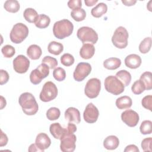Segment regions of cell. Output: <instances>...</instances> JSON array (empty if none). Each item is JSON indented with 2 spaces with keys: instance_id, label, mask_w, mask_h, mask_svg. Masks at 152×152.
<instances>
[{
  "instance_id": "obj_33",
  "label": "cell",
  "mask_w": 152,
  "mask_h": 152,
  "mask_svg": "<svg viewBox=\"0 0 152 152\" xmlns=\"http://www.w3.org/2000/svg\"><path fill=\"white\" fill-rule=\"evenodd\" d=\"M140 132L142 134H150L152 132V122L150 120H145L142 122L140 127Z\"/></svg>"
},
{
  "instance_id": "obj_31",
  "label": "cell",
  "mask_w": 152,
  "mask_h": 152,
  "mask_svg": "<svg viewBox=\"0 0 152 152\" xmlns=\"http://www.w3.org/2000/svg\"><path fill=\"white\" fill-rule=\"evenodd\" d=\"M151 47V38L150 37H147L144 39L140 43L139 45V50L141 53H148Z\"/></svg>"
},
{
  "instance_id": "obj_1",
  "label": "cell",
  "mask_w": 152,
  "mask_h": 152,
  "mask_svg": "<svg viewBox=\"0 0 152 152\" xmlns=\"http://www.w3.org/2000/svg\"><path fill=\"white\" fill-rule=\"evenodd\" d=\"M18 103L23 112L27 115H34L38 110L39 106L34 96L28 92L22 93L18 99Z\"/></svg>"
},
{
  "instance_id": "obj_11",
  "label": "cell",
  "mask_w": 152,
  "mask_h": 152,
  "mask_svg": "<svg viewBox=\"0 0 152 152\" xmlns=\"http://www.w3.org/2000/svg\"><path fill=\"white\" fill-rule=\"evenodd\" d=\"M77 138L74 134H66L61 140L60 149L63 152H72L75 149Z\"/></svg>"
},
{
  "instance_id": "obj_36",
  "label": "cell",
  "mask_w": 152,
  "mask_h": 152,
  "mask_svg": "<svg viewBox=\"0 0 152 152\" xmlns=\"http://www.w3.org/2000/svg\"><path fill=\"white\" fill-rule=\"evenodd\" d=\"M53 76L56 80L58 81H62L66 77L65 71L61 67L56 68L53 71Z\"/></svg>"
},
{
  "instance_id": "obj_14",
  "label": "cell",
  "mask_w": 152,
  "mask_h": 152,
  "mask_svg": "<svg viewBox=\"0 0 152 152\" xmlns=\"http://www.w3.org/2000/svg\"><path fill=\"white\" fill-rule=\"evenodd\" d=\"M121 119L128 126L134 127L138 124L140 117L135 111L128 109L121 113Z\"/></svg>"
},
{
  "instance_id": "obj_3",
  "label": "cell",
  "mask_w": 152,
  "mask_h": 152,
  "mask_svg": "<svg viewBox=\"0 0 152 152\" xmlns=\"http://www.w3.org/2000/svg\"><path fill=\"white\" fill-rule=\"evenodd\" d=\"M29 33L27 26L21 23L14 25L10 34V38L12 42L18 44L24 41L28 36Z\"/></svg>"
},
{
  "instance_id": "obj_6",
  "label": "cell",
  "mask_w": 152,
  "mask_h": 152,
  "mask_svg": "<svg viewBox=\"0 0 152 152\" xmlns=\"http://www.w3.org/2000/svg\"><path fill=\"white\" fill-rule=\"evenodd\" d=\"M106 90L114 95H119L124 91L125 87L123 84L113 75H109L104 80V83Z\"/></svg>"
},
{
  "instance_id": "obj_41",
  "label": "cell",
  "mask_w": 152,
  "mask_h": 152,
  "mask_svg": "<svg viewBox=\"0 0 152 152\" xmlns=\"http://www.w3.org/2000/svg\"><path fill=\"white\" fill-rule=\"evenodd\" d=\"M142 106L146 109L152 111L151 104H152V96L148 95L145 96L141 100Z\"/></svg>"
},
{
  "instance_id": "obj_38",
  "label": "cell",
  "mask_w": 152,
  "mask_h": 152,
  "mask_svg": "<svg viewBox=\"0 0 152 152\" xmlns=\"http://www.w3.org/2000/svg\"><path fill=\"white\" fill-rule=\"evenodd\" d=\"M42 63L46 64L49 68V69L55 68L58 64L56 59L50 56H45L42 61Z\"/></svg>"
},
{
  "instance_id": "obj_44",
  "label": "cell",
  "mask_w": 152,
  "mask_h": 152,
  "mask_svg": "<svg viewBox=\"0 0 152 152\" xmlns=\"http://www.w3.org/2000/svg\"><path fill=\"white\" fill-rule=\"evenodd\" d=\"M8 139L7 135L1 130V140H0V146L3 147L7 144Z\"/></svg>"
},
{
  "instance_id": "obj_16",
  "label": "cell",
  "mask_w": 152,
  "mask_h": 152,
  "mask_svg": "<svg viewBox=\"0 0 152 152\" xmlns=\"http://www.w3.org/2000/svg\"><path fill=\"white\" fill-rule=\"evenodd\" d=\"M35 144L42 152H43L45 150L48 148L50 145L51 140L46 134L41 132L36 136Z\"/></svg>"
},
{
  "instance_id": "obj_15",
  "label": "cell",
  "mask_w": 152,
  "mask_h": 152,
  "mask_svg": "<svg viewBox=\"0 0 152 152\" xmlns=\"http://www.w3.org/2000/svg\"><path fill=\"white\" fill-rule=\"evenodd\" d=\"M66 121L73 124H80L81 122V117L80 111L75 107H68L64 113Z\"/></svg>"
},
{
  "instance_id": "obj_17",
  "label": "cell",
  "mask_w": 152,
  "mask_h": 152,
  "mask_svg": "<svg viewBox=\"0 0 152 152\" xmlns=\"http://www.w3.org/2000/svg\"><path fill=\"white\" fill-rule=\"evenodd\" d=\"M49 131L51 135L58 140H61L64 136L68 134L66 128L62 127L59 123L56 122L52 124L49 127Z\"/></svg>"
},
{
  "instance_id": "obj_25",
  "label": "cell",
  "mask_w": 152,
  "mask_h": 152,
  "mask_svg": "<svg viewBox=\"0 0 152 152\" xmlns=\"http://www.w3.org/2000/svg\"><path fill=\"white\" fill-rule=\"evenodd\" d=\"M107 11V6L103 2L99 3L91 10V14L95 18H99L106 14Z\"/></svg>"
},
{
  "instance_id": "obj_28",
  "label": "cell",
  "mask_w": 152,
  "mask_h": 152,
  "mask_svg": "<svg viewBox=\"0 0 152 152\" xmlns=\"http://www.w3.org/2000/svg\"><path fill=\"white\" fill-rule=\"evenodd\" d=\"M4 8L8 12L15 13L19 11L20 5L17 0H8L5 2Z\"/></svg>"
},
{
  "instance_id": "obj_26",
  "label": "cell",
  "mask_w": 152,
  "mask_h": 152,
  "mask_svg": "<svg viewBox=\"0 0 152 152\" xmlns=\"http://www.w3.org/2000/svg\"><path fill=\"white\" fill-rule=\"evenodd\" d=\"M64 50V46L62 43L52 41L50 42L48 46V50L49 53L55 55H59Z\"/></svg>"
},
{
  "instance_id": "obj_8",
  "label": "cell",
  "mask_w": 152,
  "mask_h": 152,
  "mask_svg": "<svg viewBox=\"0 0 152 152\" xmlns=\"http://www.w3.org/2000/svg\"><path fill=\"white\" fill-rule=\"evenodd\" d=\"M49 74V68L45 64H41L30 74V80L34 85L39 84Z\"/></svg>"
},
{
  "instance_id": "obj_22",
  "label": "cell",
  "mask_w": 152,
  "mask_h": 152,
  "mask_svg": "<svg viewBox=\"0 0 152 152\" xmlns=\"http://www.w3.org/2000/svg\"><path fill=\"white\" fill-rule=\"evenodd\" d=\"M42 51L40 47L37 45H31L27 49V56L33 60H36L40 58Z\"/></svg>"
},
{
  "instance_id": "obj_42",
  "label": "cell",
  "mask_w": 152,
  "mask_h": 152,
  "mask_svg": "<svg viewBox=\"0 0 152 152\" xmlns=\"http://www.w3.org/2000/svg\"><path fill=\"white\" fill-rule=\"evenodd\" d=\"M68 6L73 10L80 8L82 6V2L81 0H69L68 2Z\"/></svg>"
},
{
  "instance_id": "obj_49",
  "label": "cell",
  "mask_w": 152,
  "mask_h": 152,
  "mask_svg": "<svg viewBox=\"0 0 152 152\" xmlns=\"http://www.w3.org/2000/svg\"><path fill=\"white\" fill-rule=\"evenodd\" d=\"M7 102L5 100V99L2 96H1V109H2L4 107L6 106Z\"/></svg>"
},
{
  "instance_id": "obj_39",
  "label": "cell",
  "mask_w": 152,
  "mask_h": 152,
  "mask_svg": "<svg viewBox=\"0 0 152 152\" xmlns=\"http://www.w3.org/2000/svg\"><path fill=\"white\" fill-rule=\"evenodd\" d=\"M61 64L66 66H69L74 63V58L70 53H64L61 57Z\"/></svg>"
},
{
  "instance_id": "obj_18",
  "label": "cell",
  "mask_w": 152,
  "mask_h": 152,
  "mask_svg": "<svg viewBox=\"0 0 152 152\" xmlns=\"http://www.w3.org/2000/svg\"><path fill=\"white\" fill-rule=\"evenodd\" d=\"M141 58L137 54H130L125 58L126 66L131 69L138 68L141 64Z\"/></svg>"
},
{
  "instance_id": "obj_40",
  "label": "cell",
  "mask_w": 152,
  "mask_h": 152,
  "mask_svg": "<svg viewBox=\"0 0 152 152\" xmlns=\"http://www.w3.org/2000/svg\"><path fill=\"white\" fill-rule=\"evenodd\" d=\"M152 138H145L141 141V148L144 151H152Z\"/></svg>"
},
{
  "instance_id": "obj_4",
  "label": "cell",
  "mask_w": 152,
  "mask_h": 152,
  "mask_svg": "<svg viewBox=\"0 0 152 152\" xmlns=\"http://www.w3.org/2000/svg\"><path fill=\"white\" fill-rule=\"evenodd\" d=\"M77 37L83 44L90 43L96 44L98 40V34L96 31L91 27L83 26L80 27L77 33Z\"/></svg>"
},
{
  "instance_id": "obj_47",
  "label": "cell",
  "mask_w": 152,
  "mask_h": 152,
  "mask_svg": "<svg viewBox=\"0 0 152 152\" xmlns=\"http://www.w3.org/2000/svg\"><path fill=\"white\" fill-rule=\"evenodd\" d=\"M28 151L30 152H34V151H40L42 152V151L37 147L36 144H32L29 146V148L28 149Z\"/></svg>"
},
{
  "instance_id": "obj_23",
  "label": "cell",
  "mask_w": 152,
  "mask_h": 152,
  "mask_svg": "<svg viewBox=\"0 0 152 152\" xmlns=\"http://www.w3.org/2000/svg\"><path fill=\"white\" fill-rule=\"evenodd\" d=\"M121 65V61L118 58H109L103 62V66L109 70H115L118 68Z\"/></svg>"
},
{
  "instance_id": "obj_10",
  "label": "cell",
  "mask_w": 152,
  "mask_h": 152,
  "mask_svg": "<svg viewBox=\"0 0 152 152\" xmlns=\"http://www.w3.org/2000/svg\"><path fill=\"white\" fill-rule=\"evenodd\" d=\"M91 71V66L89 63L80 62L74 71V78L77 81H82L90 74Z\"/></svg>"
},
{
  "instance_id": "obj_19",
  "label": "cell",
  "mask_w": 152,
  "mask_h": 152,
  "mask_svg": "<svg viewBox=\"0 0 152 152\" xmlns=\"http://www.w3.org/2000/svg\"><path fill=\"white\" fill-rule=\"evenodd\" d=\"M95 53V48L93 45L90 43L83 44L80 50V56L84 59L91 58Z\"/></svg>"
},
{
  "instance_id": "obj_7",
  "label": "cell",
  "mask_w": 152,
  "mask_h": 152,
  "mask_svg": "<svg viewBox=\"0 0 152 152\" xmlns=\"http://www.w3.org/2000/svg\"><path fill=\"white\" fill-rule=\"evenodd\" d=\"M58 88L52 81H47L43 86L40 93V99L44 102H48L54 100L58 95Z\"/></svg>"
},
{
  "instance_id": "obj_43",
  "label": "cell",
  "mask_w": 152,
  "mask_h": 152,
  "mask_svg": "<svg viewBox=\"0 0 152 152\" xmlns=\"http://www.w3.org/2000/svg\"><path fill=\"white\" fill-rule=\"evenodd\" d=\"M1 77H0V84L3 85L6 84L9 80V74L7 71L4 69L0 70Z\"/></svg>"
},
{
  "instance_id": "obj_34",
  "label": "cell",
  "mask_w": 152,
  "mask_h": 152,
  "mask_svg": "<svg viewBox=\"0 0 152 152\" xmlns=\"http://www.w3.org/2000/svg\"><path fill=\"white\" fill-rule=\"evenodd\" d=\"M61 115L60 110L55 107L49 108L46 112V117L50 121H55L58 119Z\"/></svg>"
},
{
  "instance_id": "obj_2",
  "label": "cell",
  "mask_w": 152,
  "mask_h": 152,
  "mask_svg": "<svg viewBox=\"0 0 152 152\" xmlns=\"http://www.w3.org/2000/svg\"><path fill=\"white\" fill-rule=\"evenodd\" d=\"M73 24L67 19H63L55 23L53 27V33L55 37L63 39L69 36L73 32Z\"/></svg>"
},
{
  "instance_id": "obj_30",
  "label": "cell",
  "mask_w": 152,
  "mask_h": 152,
  "mask_svg": "<svg viewBox=\"0 0 152 152\" xmlns=\"http://www.w3.org/2000/svg\"><path fill=\"white\" fill-rule=\"evenodd\" d=\"M140 80L144 84L145 90H150L152 88V74L151 72L146 71L142 73Z\"/></svg>"
},
{
  "instance_id": "obj_5",
  "label": "cell",
  "mask_w": 152,
  "mask_h": 152,
  "mask_svg": "<svg viewBox=\"0 0 152 152\" xmlns=\"http://www.w3.org/2000/svg\"><path fill=\"white\" fill-rule=\"evenodd\" d=\"M128 36L127 30L122 26H119L115 30L112 37V42L116 48L124 49L128 45Z\"/></svg>"
},
{
  "instance_id": "obj_20",
  "label": "cell",
  "mask_w": 152,
  "mask_h": 152,
  "mask_svg": "<svg viewBox=\"0 0 152 152\" xmlns=\"http://www.w3.org/2000/svg\"><path fill=\"white\" fill-rule=\"evenodd\" d=\"M119 144V138L115 135L107 136L103 141L104 147L109 150H113L118 148Z\"/></svg>"
},
{
  "instance_id": "obj_35",
  "label": "cell",
  "mask_w": 152,
  "mask_h": 152,
  "mask_svg": "<svg viewBox=\"0 0 152 152\" xmlns=\"http://www.w3.org/2000/svg\"><path fill=\"white\" fill-rule=\"evenodd\" d=\"M145 90V86L140 80L135 81L131 87V90L132 93L137 95L141 94Z\"/></svg>"
},
{
  "instance_id": "obj_9",
  "label": "cell",
  "mask_w": 152,
  "mask_h": 152,
  "mask_svg": "<svg viewBox=\"0 0 152 152\" xmlns=\"http://www.w3.org/2000/svg\"><path fill=\"white\" fill-rule=\"evenodd\" d=\"M101 89V81L97 78H93L88 80L85 88L84 93L90 99L97 97Z\"/></svg>"
},
{
  "instance_id": "obj_12",
  "label": "cell",
  "mask_w": 152,
  "mask_h": 152,
  "mask_svg": "<svg viewBox=\"0 0 152 152\" xmlns=\"http://www.w3.org/2000/svg\"><path fill=\"white\" fill-rule=\"evenodd\" d=\"M30 66V61L23 55H18L13 60V68L14 71L19 74L26 73Z\"/></svg>"
},
{
  "instance_id": "obj_48",
  "label": "cell",
  "mask_w": 152,
  "mask_h": 152,
  "mask_svg": "<svg viewBox=\"0 0 152 152\" xmlns=\"http://www.w3.org/2000/svg\"><path fill=\"white\" fill-rule=\"evenodd\" d=\"M98 2V0H85L84 2L87 7H91L95 5Z\"/></svg>"
},
{
  "instance_id": "obj_29",
  "label": "cell",
  "mask_w": 152,
  "mask_h": 152,
  "mask_svg": "<svg viewBox=\"0 0 152 152\" xmlns=\"http://www.w3.org/2000/svg\"><path fill=\"white\" fill-rule=\"evenodd\" d=\"M50 22V19L49 17L42 14L39 15L34 24L39 28H45L49 26Z\"/></svg>"
},
{
  "instance_id": "obj_46",
  "label": "cell",
  "mask_w": 152,
  "mask_h": 152,
  "mask_svg": "<svg viewBox=\"0 0 152 152\" xmlns=\"http://www.w3.org/2000/svg\"><path fill=\"white\" fill-rule=\"evenodd\" d=\"M122 2L124 4V5H125V6H132L134 5L135 4V3L137 2V1L135 0H122Z\"/></svg>"
},
{
  "instance_id": "obj_13",
  "label": "cell",
  "mask_w": 152,
  "mask_h": 152,
  "mask_svg": "<svg viewBox=\"0 0 152 152\" xmlns=\"http://www.w3.org/2000/svg\"><path fill=\"white\" fill-rule=\"evenodd\" d=\"M99 115L98 109L92 103H88L84 111L83 118L84 121L89 124H93L97 121Z\"/></svg>"
},
{
  "instance_id": "obj_27",
  "label": "cell",
  "mask_w": 152,
  "mask_h": 152,
  "mask_svg": "<svg viewBox=\"0 0 152 152\" xmlns=\"http://www.w3.org/2000/svg\"><path fill=\"white\" fill-rule=\"evenodd\" d=\"M23 16L24 19L27 22L30 23H34L39 15L34 9L31 8H27L24 10L23 12Z\"/></svg>"
},
{
  "instance_id": "obj_37",
  "label": "cell",
  "mask_w": 152,
  "mask_h": 152,
  "mask_svg": "<svg viewBox=\"0 0 152 152\" xmlns=\"http://www.w3.org/2000/svg\"><path fill=\"white\" fill-rule=\"evenodd\" d=\"M1 52L5 58H10L12 57L15 55V49L12 46L10 45H7L4 46L2 48Z\"/></svg>"
},
{
  "instance_id": "obj_32",
  "label": "cell",
  "mask_w": 152,
  "mask_h": 152,
  "mask_svg": "<svg viewBox=\"0 0 152 152\" xmlns=\"http://www.w3.org/2000/svg\"><path fill=\"white\" fill-rule=\"evenodd\" d=\"M71 17L76 21H83L86 17V12L83 8H78L74 10L71 12Z\"/></svg>"
},
{
  "instance_id": "obj_21",
  "label": "cell",
  "mask_w": 152,
  "mask_h": 152,
  "mask_svg": "<svg viewBox=\"0 0 152 152\" xmlns=\"http://www.w3.org/2000/svg\"><path fill=\"white\" fill-rule=\"evenodd\" d=\"M115 104L119 109H126L131 107L132 101L130 97L124 96L118 98L116 100Z\"/></svg>"
},
{
  "instance_id": "obj_45",
  "label": "cell",
  "mask_w": 152,
  "mask_h": 152,
  "mask_svg": "<svg viewBox=\"0 0 152 152\" xmlns=\"http://www.w3.org/2000/svg\"><path fill=\"white\" fill-rule=\"evenodd\" d=\"M129 151L139 152V149L135 145L131 144V145H127L124 149V152H129Z\"/></svg>"
},
{
  "instance_id": "obj_24",
  "label": "cell",
  "mask_w": 152,
  "mask_h": 152,
  "mask_svg": "<svg viewBox=\"0 0 152 152\" xmlns=\"http://www.w3.org/2000/svg\"><path fill=\"white\" fill-rule=\"evenodd\" d=\"M115 77L123 84L124 87L128 86L131 81V75L126 70H120L116 72Z\"/></svg>"
}]
</instances>
